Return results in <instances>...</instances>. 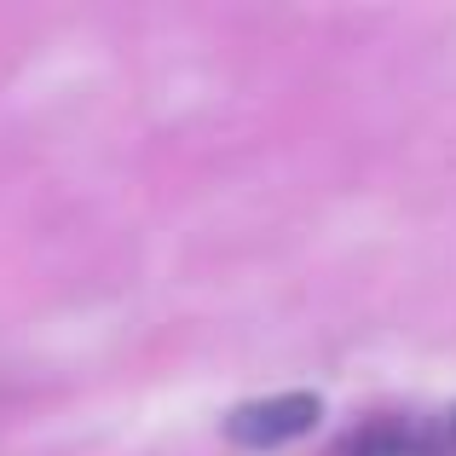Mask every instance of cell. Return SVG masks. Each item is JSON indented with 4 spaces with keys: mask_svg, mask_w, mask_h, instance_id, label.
I'll return each mask as SVG.
<instances>
[{
    "mask_svg": "<svg viewBox=\"0 0 456 456\" xmlns=\"http://www.w3.org/2000/svg\"><path fill=\"white\" fill-rule=\"evenodd\" d=\"M330 456H434V434L411 416H376V422L353 428Z\"/></svg>",
    "mask_w": 456,
    "mask_h": 456,
    "instance_id": "2",
    "label": "cell"
},
{
    "mask_svg": "<svg viewBox=\"0 0 456 456\" xmlns=\"http://www.w3.org/2000/svg\"><path fill=\"white\" fill-rule=\"evenodd\" d=\"M323 404L312 393H278V399H260V404H237L225 416V434L248 451H272V445H289V439L312 434Z\"/></svg>",
    "mask_w": 456,
    "mask_h": 456,
    "instance_id": "1",
    "label": "cell"
}]
</instances>
